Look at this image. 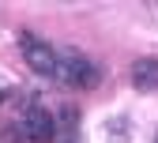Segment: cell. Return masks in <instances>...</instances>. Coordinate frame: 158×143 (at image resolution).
<instances>
[{
  "instance_id": "6",
  "label": "cell",
  "mask_w": 158,
  "mask_h": 143,
  "mask_svg": "<svg viewBox=\"0 0 158 143\" xmlns=\"http://www.w3.org/2000/svg\"><path fill=\"white\" fill-rule=\"evenodd\" d=\"M4 98H8V87H0V102H4Z\"/></svg>"
},
{
  "instance_id": "4",
  "label": "cell",
  "mask_w": 158,
  "mask_h": 143,
  "mask_svg": "<svg viewBox=\"0 0 158 143\" xmlns=\"http://www.w3.org/2000/svg\"><path fill=\"white\" fill-rule=\"evenodd\" d=\"M53 139H56V143H79V117H75V109H72V106H68V109H60Z\"/></svg>"
},
{
  "instance_id": "3",
  "label": "cell",
  "mask_w": 158,
  "mask_h": 143,
  "mask_svg": "<svg viewBox=\"0 0 158 143\" xmlns=\"http://www.w3.org/2000/svg\"><path fill=\"white\" fill-rule=\"evenodd\" d=\"M19 49H23L27 64L38 72V75H56V64H60V57L53 53L49 42H42L38 34H19Z\"/></svg>"
},
{
  "instance_id": "7",
  "label": "cell",
  "mask_w": 158,
  "mask_h": 143,
  "mask_svg": "<svg viewBox=\"0 0 158 143\" xmlns=\"http://www.w3.org/2000/svg\"><path fill=\"white\" fill-rule=\"evenodd\" d=\"M154 143H158V136H154Z\"/></svg>"
},
{
  "instance_id": "2",
  "label": "cell",
  "mask_w": 158,
  "mask_h": 143,
  "mask_svg": "<svg viewBox=\"0 0 158 143\" xmlns=\"http://www.w3.org/2000/svg\"><path fill=\"white\" fill-rule=\"evenodd\" d=\"M56 75H60L68 87H83V90H87V87L98 83V64H90L83 53L68 49V53L60 57V64H56Z\"/></svg>"
},
{
  "instance_id": "5",
  "label": "cell",
  "mask_w": 158,
  "mask_h": 143,
  "mask_svg": "<svg viewBox=\"0 0 158 143\" xmlns=\"http://www.w3.org/2000/svg\"><path fill=\"white\" fill-rule=\"evenodd\" d=\"M132 79H135V87H158V60H143L132 72Z\"/></svg>"
},
{
  "instance_id": "1",
  "label": "cell",
  "mask_w": 158,
  "mask_h": 143,
  "mask_svg": "<svg viewBox=\"0 0 158 143\" xmlns=\"http://www.w3.org/2000/svg\"><path fill=\"white\" fill-rule=\"evenodd\" d=\"M53 132H56V120L49 117V109L42 106L38 98H30V106L19 113V120H15V128L8 132V139H27V143H49L53 139Z\"/></svg>"
}]
</instances>
